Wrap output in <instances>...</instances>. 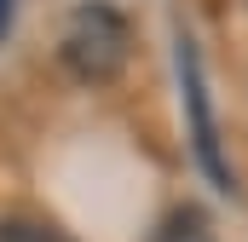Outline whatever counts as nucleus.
Masks as SVG:
<instances>
[{"mask_svg": "<svg viewBox=\"0 0 248 242\" xmlns=\"http://www.w3.org/2000/svg\"><path fill=\"white\" fill-rule=\"evenodd\" d=\"M12 12H17V0H0V41H6V29H12Z\"/></svg>", "mask_w": 248, "mask_h": 242, "instance_id": "39448f33", "label": "nucleus"}, {"mask_svg": "<svg viewBox=\"0 0 248 242\" xmlns=\"http://www.w3.org/2000/svg\"><path fill=\"white\" fill-rule=\"evenodd\" d=\"M179 81H185V110H190V144H196V162H202V173L219 184V190H231V167H225V156H219V127H214V110H208V87H202V58H196V46H190L185 35H179Z\"/></svg>", "mask_w": 248, "mask_h": 242, "instance_id": "f03ea898", "label": "nucleus"}, {"mask_svg": "<svg viewBox=\"0 0 248 242\" xmlns=\"http://www.w3.org/2000/svg\"><path fill=\"white\" fill-rule=\"evenodd\" d=\"M0 242H75L63 225L52 219H35V213H6L0 219Z\"/></svg>", "mask_w": 248, "mask_h": 242, "instance_id": "20e7f679", "label": "nucleus"}, {"mask_svg": "<svg viewBox=\"0 0 248 242\" xmlns=\"http://www.w3.org/2000/svg\"><path fill=\"white\" fill-rule=\"evenodd\" d=\"M144 242H219V231H214L208 208H196V202H179V208H168V213L156 219V231H150Z\"/></svg>", "mask_w": 248, "mask_h": 242, "instance_id": "7ed1b4c3", "label": "nucleus"}, {"mask_svg": "<svg viewBox=\"0 0 248 242\" xmlns=\"http://www.w3.org/2000/svg\"><path fill=\"white\" fill-rule=\"evenodd\" d=\"M58 58L75 81L87 87H104L116 81L133 58V23L110 0H81L69 17H63V35H58Z\"/></svg>", "mask_w": 248, "mask_h": 242, "instance_id": "f257e3e1", "label": "nucleus"}]
</instances>
